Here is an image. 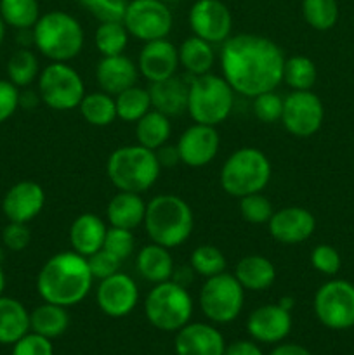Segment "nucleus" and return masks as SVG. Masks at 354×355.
<instances>
[{
  "instance_id": "32",
  "label": "nucleus",
  "mask_w": 354,
  "mask_h": 355,
  "mask_svg": "<svg viewBox=\"0 0 354 355\" xmlns=\"http://www.w3.org/2000/svg\"><path fill=\"white\" fill-rule=\"evenodd\" d=\"M78 107L83 120L94 127H108L113 123L115 118H118L115 99L103 90L85 94Z\"/></svg>"
},
{
  "instance_id": "17",
  "label": "nucleus",
  "mask_w": 354,
  "mask_h": 355,
  "mask_svg": "<svg viewBox=\"0 0 354 355\" xmlns=\"http://www.w3.org/2000/svg\"><path fill=\"white\" fill-rule=\"evenodd\" d=\"M45 205L44 187L33 180H21L9 187L2 200V211L9 222L28 224L40 215Z\"/></svg>"
},
{
  "instance_id": "20",
  "label": "nucleus",
  "mask_w": 354,
  "mask_h": 355,
  "mask_svg": "<svg viewBox=\"0 0 354 355\" xmlns=\"http://www.w3.org/2000/svg\"><path fill=\"white\" fill-rule=\"evenodd\" d=\"M177 66H179V49H176V45L165 38L146 42L139 54V71L151 83L176 75Z\"/></svg>"
},
{
  "instance_id": "39",
  "label": "nucleus",
  "mask_w": 354,
  "mask_h": 355,
  "mask_svg": "<svg viewBox=\"0 0 354 355\" xmlns=\"http://www.w3.org/2000/svg\"><path fill=\"white\" fill-rule=\"evenodd\" d=\"M191 269L196 274L203 276L205 279L217 274L226 272V257L224 253L214 245H200L191 252L189 257Z\"/></svg>"
},
{
  "instance_id": "10",
  "label": "nucleus",
  "mask_w": 354,
  "mask_h": 355,
  "mask_svg": "<svg viewBox=\"0 0 354 355\" xmlns=\"http://www.w3.org/2000/svg\"><path fill=\"white\" fill-rule=\"evenodd\" d=\"M245 302V290L235 274L221 272L207 277L200 290V309L212 322L228 324L239 315Z\"/></svg>"
},
{
  "instance_id": "14",
  "label": "nucleus",
  "mask_w": 354,
  "mask_h": 355,
  "mask_svg": "<svg viewBox=\"0 0 354 355\" xmlns=\"http://www.w3.org/2000/svg\"><path fill=\"white\" fill-rule=\"evenodd\" d=\"M189 26L208 44H224L231 37V10L221 0H196L189 10Z\"/></svg>"
},
{
  "instance_id": "18",
  "label": "nucleus",
  "mask_w": 354,
  "mask_h": 355,
  "mask_svg": "<svg viewBox=\"0 0 354 355\" xmlns=\"http://www.w3.org/2000/svg\"><path fill=\"white\" fill-rule=\"evenodd\" d=\"M271 238L285 245H297L312 236L316 229V218L302 207H287L274 211L267 222Z\"/></svg>"
},
{
  "instance_id": "2",
  "label": "nucleus",
  "mask_w": 354,
  "mask_h": 355,
  "mask_svg": "<svg viewBox=\"0 0 354 355\" xmlns=\"http://www.w3.org/2000/svg\"><path fill=\"white\" fill-rule=\"evenodd\" d=\"M92 281L85 257L76 252H61L42 266L37 291L44 302L68 309L85 300Z\"/></svg>"
},
{
  "instance_id": "21",
  "label": "nucleus",
  "mask_w": 354,
  "mask_h": 355,
  "mask_svg": "<svg viewBox=\"0 0 354 355\" xmlns=\"http://www.w3.org/2000/svg\"><path fill=\"white\" fill-rule=\"evenodd\" d=\"M226 343L219 329L203 322H187L177 331V355H224Z\"/></svg>"
},
{
  "instance_id": "44",
  "label": "nucleus",
  "mask_w": 354,
  "mask_h": 355,
  "mask_svg": "<svg viewBox=\"0 0 354 355\" xmlns=\"http://www.w3.org/2000/svg\"><path fill=\"white\" fill-rule=\"evenodd\" d=\"M85 259H87V263H89L90 274H92L94 279L103 281L120 270L121 260L117 259L113 253H110L104 248H101L99 252L92 253L90 257H85Z\"/></svg>"
},
{
  "instance_id": "46",
  "label": "nucleus",
  "mask_w": 354,
  "mask_h": 355,
  "mask_svg": "<svg viewBox=\"0 0 354 355\" xmlns=\"http://www.w3.org/2000/svg\"><path fill=\"white\" fill-rule=\"evenodd\" d=\"M31 241V232L28 224L21 222H9L2 231V245L3 248L10 252H23L28 248Z\"/></svg>"
},
{
  "instance_id": "54",
  "label": "nucleus",
  "mask_w": 354,
  "mask_h": 355,
  "mask_svg": "<svg viewBox=\"0 0 354 355\" xmlns=\"http://www.w3.org/2000/svg\"><path fill=\"white\" fill-rule=\"evenodd\" d=\"M6 26H7V24L3 23L2 16H0V47H2V44H3V38H6Z\"/></svg>"
},
{
  "instance_id": "41",
  "label": "nucleus",
  "mask_w": 354,
  "mask_h": 355,
  "mask_svg": "<svg viewBox=\"0 0 354 355\" xmlns=\"http://www.w3.org/2000/svg\"><path fill=\"white\" fill-rule=\"evenodd\" d=\"M253 114L262 123H274V121H281V114H283V97L271 92L259 94L253 97Z\"/></svg>"
},
{
  "instance_id": "53",
  "label": "nucleus",
  "mask_w": 354,
  "mask_h": 355,
  "mask_svg": "<svg viewBox=\"0 0 354 355\" xmlns=\"http://www.w3.org/2000/svg\"><path fill=\"white\" fill-rule=\"evenodd\" d=\"M3 290H6V274H3L2 266H0V297L3 295Z\"/></svg>"
},
{
  "instance_id": "8",
  "label": "nucleus",
  "mask_w": 354,
  "mask_h": 355,
  "mask_svg": "<svg viewBox=\"0 0 354 355\" xmlns=\"http://www.w3.org/2000/svg\"><path fill=\"white\" fill-rule=\"evenodd\" d=\"M144 314L149 324L156 329L172 333L189 322L193 315V300L184 284L177 281H163L155 284L144 300Z\"/></svg>"
},
{
  "instance_id": "38",
  "label": "nucleus",
  "mask_w": 354,
  "mask_h": 355,
  "mask_svg": "<svg viewBox=\"0 0 354 355\" xmlns=\"http://www.w3.org/2000/svg\"><path fill=\"white\" fill-rule=\"evenodd\" d=\"M302 16L311 28L326 31L339 19V6L337 0H302Z\"/></svg>"
},
{
  "instance_id": "56",
  "label": "nucleus",
  "mask_w": 354,
  "mask_h": 355,
  "mask_svg": "<svg viewBox=\"0 0 354 355\" xmlns=\"http://www.w3.org/2000/svg\"><path fill=\"white\" fill-rule=\"evenodd\" d=\"M165 3H170V2H180V0H163Z\"/></svg>"
},
{
  "instance_id": "43",
  "label": "nucleus",
  "mask_w": 354,
  "mask_h": 355,
  "mask_svg": "<svg viewBox=\"0 0 354 355\" xmlns=\"http://www.w3.org/2000/svg\"><path fill=\"white\" fill-rule=\"evenodd\" d=\"M83 7L101 23L106 21H124L127 3L125 0H80Z\"/></svg>"
},
{
  "instance_id": "40",
  "label": "nucleus",
  "mask_w": 354,
  "mask_h": 355,
  "mask_svg": "<svg viewBox=\"0 0 354 355\" xmlns=\"http://www.w3.org/2000/svg\"><path fill=\"white\" fill-rule=\"evenodd\" d=\"M273 203L262 193H253L248 194V196L239 198V215L248 224H267L271 217H273Z\"/></svg>"
},
{
  "instance_id": "47",
  "label": "nucleus",
  "mask_w": 354,
  "mask_h": 355,
  "mask_svg": "<svg viewBox=\"0 0 354 355\" xmlns=\"http://www.w3.org/2000/svg\"><path fill=\"white\" fill-rule=\"evenodd\" d=\"M12 355H54V349L51 340L31 331L14 343Z\"/></svg>"
},
{
  "instance_id": "15",
  "label": "nucleus",
  "mask_w": 354,
  "mask_h": 355,
  "mask_svg": "<svg viewBox=\"0 0 354 355\" xmlns=\"http://www.w3.org/2000/svg\"><path fill=\"white\" fill-rule=\"evenodd\" d=\"M96 300L101 311L110 318H125L137 305V284L128 274L118 270L117 274L101 281L96 291Z\"/></svg>"
},
{
  "instance_id": "27",
  "label": "nucleus",
  "mask_w": 354,
  "mask_h": 355,
  "mask_svg": "<svg viewBox=\"0 0 354 355\" xmlns=\"http://www.w3.org/2000/svg\"><path fill=\"white\" fill-rule=\"evenodd\" d=\"M235 277L246 291H264L276 279L273 262L262 255L243 257L235 267Z\"/></svg>"
},
{
  "instance_id": "33",
  "label": "nucleus",
  "mask_w": 354,
  "mask_h": 355,
  "mask_svg": "<svg viewBox=\"0 0 354 355\" xmlns=\"http://www.w3.org/2000/svg\"><path fill=\"white\" fill-rule=\"evenodd\" d=\"M117 104V116L121 118L127 123H135L141 120L149 110H151V99H149V90L142 87L132 85L115 96Z\"/></svg>"
},
{
  "instance_id": "28",
  "label": "nucleus",
  "mask_w": 354,
  "mask_h": 355,
  "mask_svg": "<svg viewBox=\"0 0 354 355\" xmlns=\"http://www.w3.org/2000/svg\"><path fill=\"white\" fill-rule=\"evenodd\" d=\"M30 333V312L16 298L0 297V343L14 345Z\"/></svg>"
},
{
  "instance_id": "4",
  "label": "nucleus",
  "mask_w": 354,
  "mask_h": 355,
  "mask_svg": "<svg viewBox=\"0 0 354 355\" xmlns=\"http://www.w3.org/2000/svg\"><path fill=\"white\" fill-rule=\"evenodd\" d=\"M160 170L162 165L156 151L142 148L141 144L115 149L106 163V172L111 184L118 191L137 194L155 186L160 177Z\"/></svg>"
},
{
  "instance_id": "42",
  "label": "nucleus",
  "mask_w": 354,
  "mask_h": 355,
  "mask_svg": "<svg viewBox=\"0 0 354 355\" xmlns=\"http://www.w3.org/2000/svg\"><path fill=\"white\" fill-rule=\"evenodd\" d=\"M104 250L113 253L117 259L125 260L134 253L135 238L132 231L121 227H108L106 238H104Z\"/></svg>"
},
{
  "instance_id": "7",
  "label": "nucleus",
  "mask_w": 354,
  "mask_h": 355,
  "mask_svg": "<svg viewBox=\"0 0 354 355\" xmlns=\"http://www.w3.org/2000/svg\"><path fill=\"white\" fill-rule=\"evenodd\" d=\"M271 162L260 149L239 148L221 168V186L229 196L243 198L260 193L269 184Z\"/></svg>"
},
{
  "instance_id": "35",
  "label": "nucleus",
  "mask_w": 354,
  "mask_h": 355,
  "mask_svg": "<svg viewBox=\"0 0 354 355\" xmlns=\"http://www.w3.org/2000/svg\"><path fill=\"white\" fill-rule=\"evenodd\" d=\"M38 75H40L38 58L28 47L17 49L7 61V80L12 82L17 89L31 85Z\"/></svg>"
},
{
  "instance_id": "23",
  "label": "nucleus",
  "mask_w": 354,
  "mask_h": 355,
  "mask_svg": "<svg viewBox=\"0 0 354 355\" xmlns=\"http://www.w3.org/2000/svg\"><path fill=\"white\" fill-rule=\"evenodd\" d=\"M106 222L94 214H82L69 227V245L73 252L82 257H90L99 252L106 238Z\"/></svg>"
},
{
  "instance_id": "6",
  "label": "nucleus",
  "mask_w": 354,
  "mask_h": 355,
  "mask_svg": "<svg viewBox=\"0 0 354 355\" xmlns=\"http://www.w3.org/2000/svg\"><path fill=\"white\" fill-rule=\"evenodd\" d=\"M235 104V90L224 76L205 75L193 76L187 92V113L194 123L217 127L231 114Z\"/></svg>"
},
{
  "instance_id": "1",
  "label": "nucleus",
  "mask_w": 354,
  "mask_h": 355,
  "mask_svg": "<svg viewBox=\"0 0 354 355\" xmlns=\"http://www.w3.org/2000/svg\"><path fill=\"white\" fill-rule=\"evenodd\" d=\"M283 51L262 35L239 33L222 45V76L235 92L257 97L283 82Z\"/></svg>"
},
{
  "instance_id": "31",
  "label": "nucleus",
  "mask_w": 354,
  "mask_h": 355,
  "mask_svg": "<svg viewBox=\"0 0 354 355\" xmlns=\"http://www.w3.org/2000/svg\"><path fill=\"white\" fill-rule=\"evenodd\" d=\"M172 134L169 116L156 110H149L141 120L135 121V137L137 144L148 148L151 151H158Z\"/></svg>"
},
{
  "instance_id": "9",
  "label": "nucleus",
  "mask_w": 354,
  "mask_h": 355,
  "mask_svg": "<svg viewBox=\"0 0 354 355\" xmlns=\"http://www.w3.org/2000/svg\"><path fill=\"white\" fill-rule=\"evenodd\" d=\"M38 96L51 110L69 111L80 106L85 96V85L75 68L66 62L52 61L38 75Z\"/></svg>"
},
{
  "instance_id": "50",
  "label": "nucleus",
  "mask_w": 354,
  "mask_h": 355,
  "mask_svg": "<svg viewBox=\"0 0 354 355\" xmlns=\"http://www.w3.org/2000/svg\"><path fill=\"white\" fill-rule=\"evenodd\" d=\"M156 156H158V162L162 166H172L177 162H180L177 148H165V146H162L158 153H156Z\"/></svg>"
},
{
  "instance_id": "49",
  "label": "nucleus",
  "mask_w": 354,
  "mask_h": 355,
  "mask_svg": "<svg viewBox=\"0 0 354 355\" xmlns=\"http://www.w3.org/2000/svg\"><path fill=\"white\" fill-rule=\"evenodd\" d=\"M224 355H262V350L259 345L246 340H238L224 349Z\"/></svg>"
},
{
  "instance_id": "52",
  "label": "nucleus",
  "mask_w": 354,
  "mask_h": 355,
  "mask_svg": "<svg viewBox=\"0 0 354 355\" xmlns=\"http://www.w3.org/2000/svg\"><path fill=\"white\" fill-rule=\"evenodd\" d=\"M280 305L283 309H287V311H292V307H294V300H292V298H281Z\"/></svg>"
},
{
  "instance_id": "19",
  "label": "nucleus",
  "mask_w": 354,
  "mask_h": 355,
  "mask_svg": "<svg viewBox=\"0 0 354 355\" xmlns=\"http://www.w3.org/2000/svg\"><path fill=\"white\" fill-rule=\"evenodd\" d=\"M246 329L255 342L280 343L292 329L290 311L280 304L262 305L255 309L246 319Z\"/></svg>"
},
{
  "instance_id": "55",
  "label": "nucleus",
  "mask_w": 354,
  "mask_h": 355,
  "mask_svg": "<svg viewBox=\"0 0 354 355\" xmlns=\"http://www.w3.org/2000/svg\"><path fill=\"white\" fill-rule=\"evenodd\" d=\"M3 259H6V252H3V248H2V246H0V266H2Z\"/></svg>"
},
{
  "instance_id": "51",
  "label": "nucleus",
  "mask_w": 354,
  "mask_h": 355,
  "mask_svg": "<svg viewBox=\"0 0 354 355\" xmlns=\"http://www.w3.org/2000/svg\"><path fill=\"white\" fill-rule=\"evenodd\" d=\"M269 355H311L305 347L297 345V343H281L274 347V350Z\"/></svg>"
},
{
  "instance_id": "12",
  "label": "nucleus",
  "mask_w": 354,
  "mask_h": 355,
  "mask_svg": "<svg viewBox=\"0 0 354 355\" xmlns=\"http://www.w3.org/2000/svg\"><path fill=\"white\" fill-rule=\"evenodd\" d=\"M172 21V12L163 0H132L124 16L128 35L142 42L167 38Z\"/></svg>"
},
{
  "instance_id": "34",
  "label": "nucleus",
  "mask_w": 354,
  "mask_h": 355,
  "mask_svg": "<svg viewBox=\"0 0 354 355\" xmlns=\"http://www.w3.org/2000/svg\"><path fill=\"white\" fill-rule=\"evenodd\" d=\"M0 16L7 26L31 30L40 17L37 0H0Z\"/></svg>"
},
{
  "instance_id": "29",
  "label": "nucleus",
  "mask_w": 354,
  "mask_h": 355,
  "mask_svg": "<svg viewBox=\"0 0 354 355\" xmlns=\"http://www.w3.org/2000/svg\"><path fill=\"white\" fill-rule=\"evenodd\" d=\"M69 315L66 307L44 302L30 314V329L49 340L59 338L68 329Z\"/></svg>"
},
{
  "instance_id": "13",
  "label": "nucleus",
  "mask_w": 354,
  "mask_h": 355,
  "mask_svg": "<svg viewBox=\"0 0 354 355\" xmlns=\"http://www.w3.org/2000/svg\"><path fill=\"white\" fill-rule=\"evenodd\" d=\"M323 103L311 90H292L283 99L281 123L295 137H311L321 128Z\"/></svg>"
},
{
  "instance_id": "30",
  "label": "nucleus",
  "mask_w": 354,
  "mask_h": 355,
  "mask_svg": "<svg viewBox=\"0 0 354 355\" xmlns=\"http://www.w3.org/2000/svg\"><path fill=\"white\" fill-rule=\"evenodd\" d=\"M214 62V49H212V44H208L203 38L193 35L180 44L179 64L193 76L210 73Z\"/></svg>"
},
{
  "instance_id": "36",
  "label": "nucleus",
  "mask_w": 354,
  "mask_h": 355,
  "mask_svg": "<svg viewBox=\"0 0 354 355\" xmlns=\"http://www.w3.org/2000/svg\"><path fill=\"white\" fill-rule=\"evenodd\" d=\"M318 78L316 64L305 55H292L285 59L283 82L292 90H311Z\"/></svg>"
},
{
  "instance_id": "48",
  "label": "nucleus",
  "mask_w": 354,
  "mask_h": 355,
  "mask_svg": "<svg viewBox=\"0 0 354 355\" xmlns=\"http://www.w3.org/2000/svg\"><path fill=\"white\" fill-rule=\"evenodd\" d=\"M19 90L9 80H0V125L6 123L19 107Z\"/></svg>"
},
{
  "instance_id": "45",
  "label": "nucleus",
  "mask_w": 354,
  "mask_h": 355,
  "mask_svg": "<svg viewBox=\"0 0 354 355\" xmlns=\"http://www.w3.org/2000/svg\"><path fill=\"white\" fill-rule=\"evenodd\" d=\"M311 266L325 276H333L340 269L339 252L330 245H318L311 252Z\"/></svg>"
},
{
  "instance_id": "24",
  "label": "nucleus",
  "mask_w": 354,
  "mask_h": 355,
  "mask_svg": "<svg viewBox=\"0 0 354 355\" xmlns=\"http://www.w3.org/2000/svg\"><path fill=\"white\" fill-rule=\"evenodd\" d=\"M148 90L151 107L167 114V116H176V114H180L184 110H187L189 85L184 83V80H180L179 76L174 75L167 80L153 82Z\"/></svg>"
},
{
  "instance_id": "26",
  "label": "nucleus",
  "mask_w": 354,
  "mask_h": 355,
  "mask_svg": "<svg viewBox=\"0 0 354 355\" xmlns=\"http://www.w3.org/2000/svg\"><path fill=\"white\" fill-rule=\"evenodd\" d=\"M135 266H137V272L141 274L142 279L153 284L170 281L174 276V260L169 248L156 245V243H149L139 250Z\"/></svg>"
},
{
  "instance_id": "37",
  "label": "nucleus",
  "mask_w": 354,
  "mask_h": 355,
  "mask_svg": "<svg viewBox=\"0 0 354 355\" xmlns=\"http://www.w3.org/2000/svg\"><path fill=\"white\" fill-rule=\"evenodd\" d=\"M94 40H96V47L103 58L124 54L128 44V31L124 21H106L97 26Z\"/></svg>"
},
{
  "instance_id": "25",
  "label": "nucleus",
  "mask_w": 354,
  "mask_h": 355,
  "mask_svg": "<svg viewBox=\"0 0 354 355\" xmlns=\"http://www.w3.org/2000/svg\"><path fill=\"white\" fill-rule=\"evenodd\" d=\"M146 203L137 193L120 191L111 198L106 208V217L111 227H121L134 231L144 222Z\"/></svg>"
},
{
  "instance_id": "16",
  "label": "nucleus",
  "mask_w": 354,
  "mask_h": 355,
  "mask_svg": "<svg viewBox=\"0 0 354 355\" xmlns=\"http://www.w3.org/2000/svg\"><path fill=\"white\" fill-rule=\"evenodd\" d=\"M221 137L215 127L194 123L184 130L177 142L179 158L191 168H201L217 156Z\"/></svg>"
},
{
  "instance_id": "11",
  "label": "nucleus",
  "mask_w": 354,
  "mask_h": 355,
  "mask_svg": "<svg viewBox=\"0 0 354 355\" xmlns=\"http://www.w3.org/2000/svg\"><path fill=\"white\" fill-rule=\"evenodd\" d=\"M314 314L330 329L354 326V284L333 279L323 284L314 295Z\"/></svg>"
},
{
  "instance_id": "5",
  "label": "nucleus",
  "mask_w": 354,
  "mask_h": 355,
  "mask_svg": "<svg viewBox=\"0 0 354 355\" xmlns=\"http://www.w3.org/2000/svg\"><path fill=\"white\" fill-rule=\"evenodd\" d=\"M33 31V44L38 52L54 62H68L83 47V30L78 21L62 10H52L38 17Z\"/></svg>"
},
{
  "instance_id": "22",
  "label": "nucleus",
  "mask_w": 354,
  "mask_h": 355,
  "mask_svg": "<svg viewBox=\"0 0 354 355\" xmlns=\"http://www.w3.org/2000/svg\"><path fill=\"white\" fill-rule=\"evenodd\" d=\"M96 78L103 92L110 94V96H118L125 89L135 85L137 66L130 58L124 54L106 55L97 64Z\"/></svg>"
},
{
  "instance_id": "3",
  "label": "nucleus",
  "mask_w": 354,
  "mask_h": 355,
  "mask_svg": "<svg viewBox=\"0 0 354 355\" xmlns=\"http://www.w3.org/2000/svg\"><path fill=\"white\" fill-rule=\"evenodd\" d=\"M144 229L151 243L176 248L186 243L194 227L193 210L176 194H158L146 205Z\"/></svg>"
}]
</instances>
